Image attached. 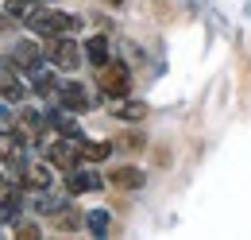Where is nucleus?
I'll return each mask as SVG.
<instances>
[{
    "mask_svg": "<svg viewBox=\"0 0 251 240\" xmlns=\"http://www.w3.org/2000/svg\"><path fill=\"white\" fill-rule=\"evenodd\" d=\"M20 179L8 171V167H0V221H20V213H24V198H20Z\"/></svg>",
    "mask_w": 251,
    "mask_h": 240,
    "instance_id": "obj_5",
    "label": "nucleus"
},
{
    "mask_svg": "<svg viewBox=\"0 0 251 240\" xmlns=\"http://www.w3.org/2000/svg\"><path fill=\"white\" fill-rule=\"evenodd\" d=\"M89 229H93L97 237H104V233H108V213H104V210L89 213Z\"/></svg>",
    "mask_w": 251,
    "mask_h": 240,
    "instance_id": "obj_20",
    "label": "nucleus"
},
{
    "mask_svg": "<svg viewBox=\"0 0 251 240\" xmlns=\"http://www.w3.org/2000/svg\"><path fill=\"white\" fill-rule=\"evenodd\" d=\"M27 140L16 132V128H8V132H0V167H8L16 179H20V171L27 167Z\"/></svg>",
    "mask_w": 251,
    "mask_h": 240,
    "instance_id": "obj_4",
    "label": "nucleus"
},
{
    "mask_svg": "<svg viewBox=\"0 0 251 240\" xmlns=\"http://www.w3.org/2000/svg\"><path fill=\"white\" fill-rule=\"evenodd\" d=\"M16 237H20V240H35V237H39V229H35V225H16Z\"/></svg>",
    "mask_w": 251,
    "mask_h": 240,
    "instance_id": "obj_22",
    "label": "nucleus"
},
{
    "mask_svg": "<svg viewBox=\"0 0 251 240\" xmlns=\"http://www.w3.org/2000/svg\"><path fill=\"white\" fill-rule=\"evenodd\" d=\"M12 128H16L27 144H43V140H47V132H50V120H47V113H39V109H20Z\"/></svg>",
    "mask_w": 251,
    "mask_h": 240,
    "instance_id": "obj_7",
    "label": "nucleus"
},
{
    "mask_svg": "<svg viewBox=\"0 0 251 240\" xmlns=\"http://www.w3.org/2000/svg\"><path fill=\"white\" fill-rule=\"evenodd\" d=\"M116 117H120V120H143V117H147V105H143V101H124V97H120Z\"/></svg>",
    "mask_w": 251,
    "mask_h": 240,
    "instance_id": "obj_19",
    "label": "nucleus"
},
{
    "mask_svg": "<svg viewBox=\"0 0 251 240\" xmlns=\"http://www.w3.org/2000/svg\"><path fill=\"white\" fill-rule=\"evenodd\" d=\"M116 144H104V140H85V136H77V151H81V163H104L108 155H112Z\"/></svg>",
    "mask_w": 251,
    "mask_h": 240,
    "instance_id": "obj_13",
    "label": "nucleus"
},
{
    "mask_svg": "<svg viewBox=\"0 0 251 240\" xmlns=\"http://www.w3.org/2000/svg\"><path fill=\"white\" fill-rule=\"evenodd\" d=\"M24 93H27V90H24V82L16 78V66H8V70L0 74V97L16 105V101H24Z\"/></svg>",
    "mask_w": 251,
    "mask_h": 240,
    "instance_id": "obj_15",
    "label": "nucleus"
},
{
    "mask_svg": "<svg viewBox=\"0 0 251 240\" xmlns=\"http://www.w3.org/2000/svg\"><path fill=\"white\" fill-rule=\"evenodd\" d=\"M47 159H50L58 171H74V167H81V151H77V140H70V136H58L54 144H47Z\"/></svg>",
    "mask_w": 251,
    "mask_h": 240,
    "instance_id": "obj_8",
    "label": "nucleus"
},
{
    "mask_svg": "<svg viewBox=\"0 0 251 240\" xmlns=\"http://www.w3.org/2000/svg\"><path fill=\"white\" fill-rule=\"evenodd\" d=\"M108 182H112V186H120V190H139V186L147 182V175H143L139 167H116V171L108 175Z\"/></svg>",
    "mask_w": 251,
    "mask_h": 240,
    "instance_id": "obj_14",
    "label": "nucleus"
},
{
    "mask_svg": "<svg viewBox=\"0 0 251 240\" xmlns=\"http://www.w3.org/2000/svg\"><path fill=\"white\" fill-rule=\"evenodd\" d=\"M27 28H31L35 35H43V39H50V35H74V31L81 28V20H77V16H70V12H58V8L39 4V8H35V16L27 20Z\"/></svg>",
    "mask_w": 251,
    "mask_h": 240,
    "instance_id": "obj_1",
    "label": "nucleus"
},
{
    "mask_svg": "<svg viewBox=\"0 0 251 240\" xmlns=\"http://www.w3.org/2000/svg\"><path fill=\"white\" fill-rule=\"evenodd\" d=\"M97 90H100V97H108V101L127 97L131 93V70H127L124 62H104L97 70Z\"/></svg>",
    "mask_w": 251,
    "mask_h": 240,
    "instance_id": "obj_3",
    "label": "nucleus"
},
{
    "mask_svg": "<svg viewBox=\"0 0 251 240\" xmlns=\"http://www.w3.org/2000/svg\"><path fill=\"white\" fill-rule=\"evenodd\" d=\"M43 47L31 43V39H20V43H12V51H8V66H16L20 74H35V70H43Z\"/></svg>",
    "mask_w": 251,
    "mask_h": 240,
    "instance_id": "obj_6",
    "label": "nucleus"
},
{
    "mask_svg": "<svg viewBox=\"0 0 251 240\" xmlns=\"http://www.w3.org/2000/svg\"><path fill=\"white\" fill-rule=\"evenodd\" d=\"M81 51H85V47H77L74 35H50V39H43L47 62H50L54 70H62V74H74V70L81 66Z\"/></svg>",
    "mask_w": 251,
    "mask_h": 240,
    "instance_id": "obj_2",
    "label": "nucleus"
},
{
    "mask_svg": "<svg viewBox=\"0 0 251 240\" xmlns=\"http://www.w3.org/2000/svg\"><path fill=\"white\" fill-rule=\"evenodd\" d=\"M62 109H70V113H85L89 109V93H85V86L81 82H58V97H54Z\"/></svg>",
    "mask_w": 251,
    "mask_h": 240,
    "instance_id": "obj_10",
    "label": "nucleus"
},
{
    "mask_svg": "<svg viewBox=\"0 0 251 240\" xmlns=\"http://www.w3.org/2000/svg\"><path fill=\"white\" fill-rule=\"evenodd\" d=\"M100 186H104V179H100L97 171H81V167L66 171V190H70V194H93Z\"/></svg>",
    "mask_w": 251,
    "mask_h": 240,
    "instance_id": "obj_11",
    "label": "nucleus"
},
{
    "mask_svg": "<svg viewBox=\"0 0 251 240\" xmlns=\"http://www.w3.org/2000/svg\"><path fill=\"white\" fill-rule=\"evenodd\" d=\"M12 124H16V117H12V113H8V109H0V132H8V128H12Z\"/></svg>",
    "mask_w": 251,
    "mask_h": 240,
    "instance_id": "obj_23",
    "label": "nucleus"
},
{
    "mask_svg": "<svg viewBox=\"0 0 251 240\" xmlns=\"http://www.w3.org/2000/svg\"><path fill=\"white\" fill-rule=\"evenodd\" d=\"M47 120H50V132H58V136H70V140L81 136V124L77 117H70V109H54V113H47Z\"/></svg>",
    "mask_w": 251,
    "mask_h": 240,
    "instance_id": "obj_12",
    "label": "nucleus"
},
{
    "mask_svg": "<svg viewBox=\"0 0 251 240\" xmlns=\"http://www.w3.org/2000/svg\"><path fill=\"white\" fill-rule=\"evenodd\" d=\"M116 144H120V148H131V151H139V148H143V136H135V132H127V136H120Z\"/></svg>",
    "mask_w": 251,
    "mask_h": 240,
    "instance_id": "obj_21",
    "label": "nucleus"
},
{
    "mask_svg": "<svg viewBox=\"0 0 251 240\" xmlns=\"http://www.w3.org/2000/svg\"><path fill=\"white\" fill-rule=\"evenodd\" d=\"M54 163L47 159V163H27L24 171H20V186L24 190H31V194H43V190H50V182H54Z\"/></svg>",
    "mask_w": 251,
    "mask_h": 240,
    "instance_id": "obj_9",
    "label": "nucleus"
},
{
    "mask_svg": "<svg viewBox=\"0 0 251 240\" xmlns=\"http://www.w3.org/2000/svg\"><path fill=\"white\" fill-rule=\"evenodd\" d=\"M31 90L39 93V97H47V101H54V97H58V78H54L50 70H35L31 74Z\"/></svg>",
    "mask_w": 251,
    "mask_h": 240,
    "instance_id": "obj_16",
    "label": "nucleus"
},
{
    "mask_svg": "<svg viewBox=\"0 0 251 240\" xmlns=\"http://www.w3.org/2000/svg\"><path fill=\"white\" fill-rule=\"evenodd\" d=\"M39 4H43V0H4V12H8L12 20H20V24H27Z\"/></svg>",
    "mask_w": 251,
    "mask_h": 240,
    "instance_id": "obj_17",
    "label": "nucleus"
},
{
    "mask_svg": "<svg viewBox=\"0 0 251 240\" xmlns=\"http://www.w3.org/2000/svg\"><path fill=\"white\" fill-rule=\"evenodd\" d=\"M85 59L93 62L97 70H100L104 62H112V59H108V39H104V35H93V39L85 43Z\"/></svg>",
    "mask_w": 251,
    "mask_h": 240,
    "instance_id": "obj_18",
    "label": "nucleus"
}]
</instances>
